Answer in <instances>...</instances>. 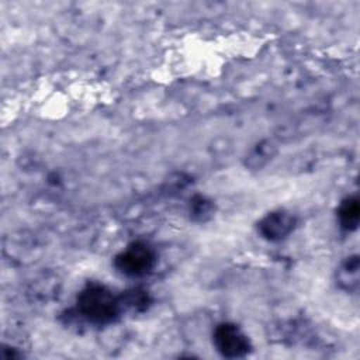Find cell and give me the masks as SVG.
Returning a JSON list of instances; mask_svg holds the SVG:
<instances>
[{
    "label": "cell",
    "mask_w": 360,
    "mask_h": 360,
    "mask_svg": "<svg viewBox=\"0 0 360 360\" xmlns=\"http://www.w3.org/2000/svg\"><path fill=\"white\" fill-rule=\"evenodd\" d=\"M77 308L89 321L105 323L118 315L121 300L100 284H89L77 297Z\"/></svg>",
    "instance_id": "obj_1"
},
{
    "label": "cell",
    "mask_w": 360,
    "mask_h": 360,
    "mask_svg": "<svg viewBox=\"0 0 360 360\" xmlns=\"http://www.w3.org/2000/svg\"><path fill=\"white\" fill-rule=\"evenodd\" d=\"M156 263L153 250L142 242H134L117 255L114 266L117 270L129 277H141L148 274Z\"/></svg>",
    "instance_id": "obj_2"
},
{
    "label": "cell",
    "mask_w": 360,
    "mask_h": 360,
    "mask_svg": "<svg viewBox=\"0 0 360 360\" xmlns=\"http://www.w3.org/2000/svg\"><path fill=\"white\" fill-rule=\"evenodd\" d=\"M214 345L222 356L229 359L243 357L250 350L248 336L233 323H221L215 328Z\"/></svg>",
    "instance_id": "obj_3"
},
{
    "label": "cell",
    "mask_w": 360,
    "mask_h": 360,
    "mask_svg": "<svg viewBox=\"0 0 360 360\" xmlns=\"http://www.w3.org/2000/svg\"><path fill=\"white\" fill-rule=\"evenodd\" d=\"M295 219L285 211H276L269 214L259 224L260 233L269 240H280L285 238L294 228Z\"/></svg>",
    "instance_id": "obj_4"
},
{
    "label": "cell",
    "mask_w": 360,
    "mask_h": 360,
    "mask_svg": "<svg viewBox=\"0 0 360 360\" xmlns=\"http://www.w3.org/2000/svg\"><path fill=\"white\" fill-rule=\"evenodd\" d=\"M338 217H339V222H340L342 228H345L347 231L356 229L357 224H359V218H360L359 200L356 197L346 198L338 211Z\"/></svg>",
    "instance_id": "obj_5"
},
{
    "label": "cell",
    "mask_w": 360,
    "mask_h": 360,
    "mask_svg": "<svg viewBox=\"0 0 360 360\" xmlns=\"http://www.w3.org/2000/svg\"><path fill=\"white\" fill-rule=\"evenodd\" d=\"M191 212H193V215H197V217H200L202 219L205 215H208L211 212V205H210V202L205 198L197 197L193 201Z\"/></svg>",
    "instance_id": "obj_6"
}]
</instances>
